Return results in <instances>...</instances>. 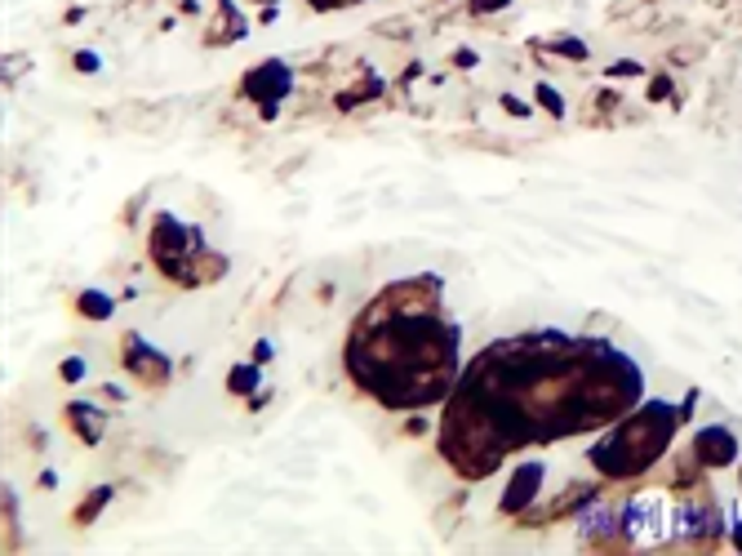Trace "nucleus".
I'll list each match as a JSON object with an SVG mask.
<instances>
[{
	"label": "nucleus",
	"mask_w": 742,
	"mask_h": 556,
	"mask_svg": "<svg viewBox=\"0 0 742 556\" xmlns=\"http://www.w3.org/2000/svg\"><path fill=\"white\" fill-rule=\"evenodd\" d=\"M640 365L609 343L569 339L560 330L520 334L480 352L453 383L440 450L462 477L480 481L511 450L623 419L640 405Z\"/></svg>",
	"instance_id": "nucleus-1"
},
{
	"label": "nucleus",
	"mask_w": 742,
	"mask_h": 556,
	"mask_svg": "<svg viewBox=\"0 0 742 556\" xmlns=\"http://www.w3.org/2000/svg\"><path fill=\"white\" fill-rule=\"evenodd\" d=\"M218 9H223V13H218V22H214V31H209V45H218V40H241V36H245V18L232 9V0H223Z\"/></svg>",
	"instance_id": "nucleus-12"
},
{
	"label": "nucleus",
	"mask_w": 742,
	"mask_h": 556,
	"mask_svg": "<svg viewBox=\"0 0 742 556\" xmlns=\"http://www.w3.org/2000/svg\"><path fill=\"white\" fill-rule=\"evenodd\" d=\"M734 548H738V552H742V521H738V526H734Z\"/></svg>",
	"instance_id": "nucleus-25"
},
{
	"label": "nucleus",
	"mask_w": 742,
	"mask_h": 556,
	"mask_svg": "<svg viewBox=\"0 0 742 556\" xmlns=\"http://www.w3.org/2000/svg\"><path fill=\"white\" fill-rule=\"evenodd\" d=\"M640 71H645L640 62H614L609 67V76H640Z\"/></svg>",
	"instance_id": "nucleus-20"
},
{
	"label": "nucleus",
	"mask_w": 742,
	"mask_h": 556,
	"mask_svg": "<svg viewBox=\"0 0 742 556\" xmlns=\"http://www.w3.org/2000/svg\"><path fill=\"white\" fill-rule=\"evenodd\" d=\"M312 4H321V9H343V4H352V0H312Z\"/></svg>",
	"instance_id": "nucleus-24"
},
{
	"label": "nucleus",
	"mask_w": 742,
	"mask_h": 556,
	"mask_svg": "<svg viewBox=\"0 0 742 556\" xmlns=\"http://www.w3.org/2000/svg\"><path fill=\"white\" fill-rule=\"evenodd\" d=\"M667 94H672V80H667V76H658V80L649 85V98H667Z\"/></svg>",
	"instance_id": "nucleus-21"
},
{
	"label": "nucleus",
	"mask_w": 742,
	"mask_h": 556,
	"mask_svg": "<svg viewBox=\"0 0 742 556\" xmlns=\"http://www.w3.org/2000/svg\"><path fill=\"white\" fill-rule=\"evenodd\" d=\"M551 53H560V58H578V62H583V58H587V45H583V40H556Z\"/></svg>",
	"instance_id": "nucleus-17"
},
{
	"label": "nucleus",
	"mask_w": 742,
	"mask_h": 556,
	"mask_svg": "<svg viewBox=\"0 0 742 556\" xmlns=\"http://www.w3.org/2000/svg\"><path fill=\"white\" fill-rule=\"evenodd\" d=\"M120 365L143 383V388H165L169 383V356L160 348H151L143 334H125V352H120Z\"/></svg>",
	"instance_id": "nucleus-6"
},
{
	"label": "nucleus",
	"mask_w": 742,
	"mask_h": 556,
	"mask_svg": "<svg viewBox=\"0 0 742 556\" xmlns=\"http://www.w3.org/2000/svg\"><path fill=\"white\" fill-rule=\"evenodd\" d=\"M258 383H263V365L258 361H241L227 374V392L232 397H258Z\"/></svg>",
	"instance_id": "nucleus-11"
},
{
	"label": "nucleus",
	"mask_w": 742,
	"mask_h": 556,
	"mask_svg": "<svg viewBox=\"0 0 742 556\" xmlns=\"http://www.w3.org/2000/svg\"><path fill=\"white\" fill-rule=\"evenodd\" d=\"M245 94L263 107V120H276L281 98L294 94V71H289L281 58H267V62H258V67L245 71Z\"/></svg>",
	"instance_id": "nucleus-5"
},
{
	"label": "nucleus",
	"mask_w": 742,
	"mask_h": 556,
	"mask_svg": "<svg viewBox=\"0 0 742 556\" xmlns=\"http://www.w3.org/2000/svg\"><path fill=\"white\" fill-rule=\"evenodd\" d=\"M76 312H80L85 321H111V316H116V298L102 294V290H80V294H76Z\"/></svg>",
	"instance_id": "nucleus-10"
},
{
	"label": "nucleus",
	"mask_w": 742,
	"mask_h": 556,
	"mask_svg": "<svg viewBox=\"0 0 742 556\" xmlns=\"http://www.w3.org/2000/svg\"><path fill=\"white\" fill-rule=\"evenodd\" d=\"M471 13H498V9H511V0H467Z\"/></svg>",
	"instance_id": "nucleus-18"
},
{
	"label": "nucleus",
	"mask_w": 742,
	"mask_h": 556,
	"mask_svg": "<svg viewBox=\"0 0 742 556\" xmlns=\"http://www.w3.org/2000/svg\"><path fill=\"white\" fill-rule=\"evenodd\" d=\"M76 67H80V71H98V58H94V53H76Z\"/></svg>",
	"instance_id": "nucleus-22"
},
{
	"label": "nucleus",
	"mask_w": 742,
	"mask_h": 556,
	"mask_svg": "<svg viewBox=\"0 0 742 556\" xmlns=\"http://www.w3.org/2000/svg\"><path fill=\"white\" fill-rule=\"evenodd\" d=\"M534 102H538L551 120H560V116H565V98L556 94V85H551V80H538V85H534Z\"/></svg>",
	"instance_id": "nucleus-13"
},
{
	"label": "nucleus",
	"mask_w": 742,
	"mask_h": 556,
	"mask_svg": "<svg viewBox=\"0 0 742 556\" xmlns=\"http://www.w3.org/2000/svg\"><path fill=\"white\" fill-rule=\"evenodd\" d=\"M85 374H89L85 356H67V361H62V370H58V379H62V383H80Z\"/></svg>",
	"instance_id": "nucleus-16"
},
{
	"label": "nucleus",
	"mask_w": 742,
	"mask_h": 556,
	"mask_svg": "<svg viewBox=\"0 0 742 556\" xmlns=\"http://www.w3.org/2000/svg\"><path fill=\"white\" fill-rule=\"evenodd\" d=\"M542 481H547V463H538V459L520 463V468L507 477L502 495H498V508H502V517H520L525 508H534V499L542 495Z\"/></svg>",
	"instance_id": "nucleus-7"
},
{
	"label": "nucleus",
	"mask_w": 742,
	"mask_h": 556,
	"mask_svg": "<svg viewBox=\"0 0 742 556\" xmlns=\"http://www.w3.org/2000/svg\"><path fill=\"white\" fill-rule=\"evenodd\" d=\"M102 503H111V490H107V486H98V490H94V495L76 508V526H89V521L102 512Z\"/></svg>",
	"instance_id": "nucleus-14"
},
{
	"label": "nucleus",
	"mask_w": 742,
	"mask_h": 556,
	"mask_svg": "<svg viewBox=\"0 0 742 556\" xmlns=\"http://www.w3.org/2000/svg\"><path fill=\"white\" fill-rule=\"evenodd\" d=\"M404 298L409 281L387 285L347 343L352 379L387 410H422L458 383V330L427 307H404Z\"/></svg>",
	"instance_id": "nucleus-2"
},
{
	"label": "nucleus",
	"mask_w": 742,
	"mask_h": 556,
	"mask_svg": "<svg viewBox=\"0 0 742 556\" xmlns=\"http://www.w3.org/2000/svg\"><path fill=\"white\" fill-rule=\"evenodd\" d=\"M151 258H156V267H160L169 281H178V285H196L192 263L205 258V249H200V232L187 227V223H178L174 214H156V223H151Z\"/></svg>",
	"instance_id": "nucleus-4"
},
{
	"label": "nucleus",
	"mask_w": 742,
	"mask_h": 556,
	"mask_svg": "<svg viewBox=\"0 0 742 556\" xmlns=\"http://www.w3.org/2000/svg\"><path fill=\"white\" fill-rule=\"evenodd\" d=\"M67 419H71V428L85 437V446H98V441H102V410H94V405H85V401H71V405H67Z\"/></svg>",
	"instance_id": "nucleus-9"
},
{
	"label": "nucleus",
	"mask_w": 742,
	"mask_h": 556,
	"mask_svg": "<svg viewBox=\"0 0 742 556\" xmlns=\"http://www.w3.org/2000/svg\"><path fill=\"white\" fill-rule=\"evenodd\" d=\"M618 526V517H609L605 508L600 512H591L587 521H578V535H587V539H596V535H605V530H614Z\"/></svg>",
	"instance_id": "nucleus-15"
},
{
	"label": "nucleus",
	"mask_w": 742,
	"mask_h": 556,
	"mask_svg": "<svg viewBox=\"0 0 742 556\" xmlns=\"http://www.w3.org/2000/svg\"><path fill=\"white\" fill-rule=\"evenodd\" d=\"M694 459L703 463V468H730L734 459H738V437L725 428V423H712V428H698V437H694Z\"/></svg>",
	"instance_id": "nucleus-8"
},
{
	"label": "nucleus",
	"mask_w": 742,
	"mask_h": 556,
	"mask_svg": "<svg viewBox=\"0 0 742 556\" xmlns=\"http://www.w3.org/2000/svg\"><path fill=\"white\" fill-rule=\"evenodd\" d=\"M502 111H511L516 120H525V116H529V102H520V98H511V94H502Z\"/></svg>",
	"instance_id": "nucleus-19"
},
{
	"label": "nucleus",
	"mask_w": 742,
	"mask_h": 556,
	"mask_svg": "<svg viewBox=\"0 0 742 556\" xmlns=\"http://www.w3.org/2000/svg\"><path fill=\"white\" fill-rule=\"evenodd\" d=\"M738 486H742V472H738Z\"/></svg>",
	"instance_id": "nucleus-26"
},
{
	"label": "nucleus",
	"mask_w": 742,
	"mask_h": 556,
	"mask_svg": "<svg viewBox=\"0 0 742 556\" xmlns=\"http://www.w3.org/2000/svg\"><path fill=\"white\" fill-rule=\"evenodd\" d=\"M453 62H458V67H471V62H476V53H467V49H458V53H453Z\"/></svg>",
	"instance_id": "nucleus-23"
},
{
	"label": "nucleus",
	"mask_w": 742,
	"mask_h": 556,
	"mask_svg": "<svg viewBox=\"0 0 742 556\" xmlns=\"http://www.w3.org/2000/svg\"><path fill=\"white\" fill-rule=\"evenodd\" d=\"M676 423H681V410L667 405V401H645L636 410L623 414V423L591 446V463L600 477L609 481H627V477H640L645 468H654L663 459V450L672 446L676 437Z\"/></svg>",
	"instance_id": "nucleus-3"
}]
</instances>
